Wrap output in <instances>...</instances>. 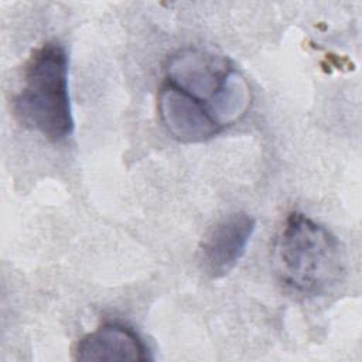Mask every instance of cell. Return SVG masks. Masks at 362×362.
I'll return each mask as SVG.
<instances>
[{
  "mask_svg": "<svg viewBox=\"0 0 362 362\" xmlns=\"http://www.w3.org/2000/svg\"><path fill=\"white\" fill-rule=\"evenodd\" d=\"M273 257L283 286L303 297L324 296L345 276V252L338 238L301 212L287 216Z\"/></svg>",
  "mask_w": 362,
  "mask_h": 362,
  "instance_id": "6da1fadb",
  "label": "cell"
},
{
  "mask_svg": "<svg viewBox=\"0 0 362 362\" xmlns=\"http://www.w3.org/2000/svg\"><path fill=\"white\" fill-rule=\"evenodd\" d=\"M256 229V219L246 212H233L219 219L199 246V263L206 276L221 279L242 259Z\"/></svg>",
  "mask_w": 362,
  "mask_h": 362,
  "instance_id": "5b68a950",
  "label": "cell"
},
{
  "mask_svg": "<svg viewBox=\"0 0 362 362\" xmlns=\"http://www.w3.org/2000/svg\"><path fill=\"white\" fill-rule=\"evenodd\" d=\"M167 81L202 102L225 129L249 109L250 89L245 78L219 55L182 49L167 65Z\"/></svg>",
  "mask_w": 362,
  "mask_h": 362,
  "instance_id": "3957f363",
  "label": "cell"
},
{
  "mask_svg": "<svg viewBox=\"0 0 362 362\" xmlns=\"http://www.w3.org/2000/svg\"><path fill=\"white\" fill-rule=\"evenodd\" d=\"M76 361L133 362L148 361V349L132 328L119 322H106L83 335L74 351Z\"/></svg>",
  "mask_w": 362,
  "mask_h": 362,
  "instance_id": "8992f818",
  "label": "cell"
},
{
  "mask_svg": "<svg viewBox=\"0 0 362 362\" xmlns=\"http://www.w3.org/2000/svg\"><path fill=\"white\" fill-rule=\"evenodd\" d=\"M13 113L27 129L51 141H62L74 132L65 48L48 41L28 58L23 83L13 98Z\"/></svg>",
  "mask_w": 362,
  "mask_h": 362,
  "instance_id": "7a4b0ae2",
  "label": "cell"
},
{
  "mask_svg": "<svg viewBox=\"0 0 362 362\" xmlns=\"http://www.w3.org/2000/svg\"><path fill=\"white\" fill-rule=\"evenodd\" d=\"M157 107L164 127L180 141H206L223 130L202 102L167 79L160 88Z\"/></svg>",
  "mask_w": 362,
  "mask_h": 362,
  "instance_id": "277c9868",
  "label": "cell"
}]
</instances>
